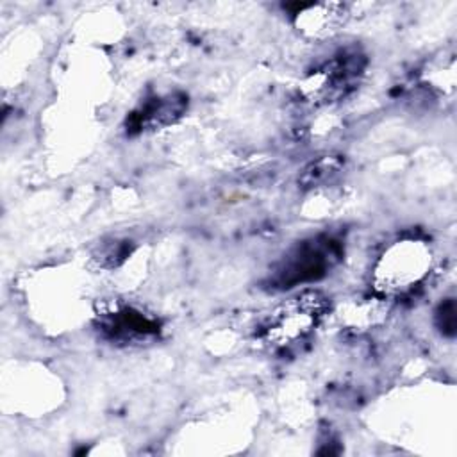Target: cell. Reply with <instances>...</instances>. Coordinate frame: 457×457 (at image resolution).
<instances>
[{
	"mask_svg": "<svg viewBox=\"0 0 457 457\" xmlns=\"http://www.w3.org/2000/svg\"><path fill=\"white\" fill-rule=\"evenodd\" d=\"M432 248L418 236L391 241L377 257L371 284L378 296L398 298L420 287L432 270Z\"/></svg>",
	"mask_w": 457,
	"mask_h": 457,
	"instance_id": "obj_1",
	"label": "cell"
},
{
	"mask_svg": "<svg viewBox=\"0 0 457 457\" xmlns=\"http://www.w3.org/2000/svg\"><path fill=\"white\" fill-rule=\"evenodd\" d=\"M330 311L327 295L316 289L300 291L278 303L261 323L259 341L270 350L282 352L305 341Z\"/></svg>",
	"mask_w": 457,
	"mask_h": 457,
	"instance_id": "obj_2",
	"label": "cell"
},
{
	"mask_svg": "<svg viewBox=\"0 0 457 457\" xmlns=\"http://www.w3.org/2000/svg\"><path fill=\"white\" fill-rule=\"evenodd\" d=\"M366 64V54L357 45H346L305 73L302 95L314 105H334L357 87Z\"/></svg>",
	"mask_w": 457,
	"mask_h": 457,
	"instance_id": "obj_3",
	"label": "cell"
},
{
	"mask_svg": "<svg viewBox=\"0 0 457 457\" xmlns=\"http://www.w3.org/2000/svg\"><path fill=\"white\" fill-rule=\"evenodd\" d=\"M341 255V246L332 237H311L293 246L277 264L273 284L291 287L323 277Z\"/></svg>",
	"mask_w": 457,
	"mask_h": 457,
	"instance_id": "obj_4",
	"label": "cell"
},
{
	"mask_svg": "<svg viewBox=\"0 0 457 457\" xmlns=\"http://www.w3.org/2000/svg\"><path fill=\"white\" fill-rule=\"evenodd\" d=\"M96 318L98 330L104 334V337L120 345H141L143 341H150L159 334L157 320L132 305L116 303L98 312Z\"/></svg>",
	"mask_w": 457,
	"mask_h": 457,
	"instance_id": "obj_5",
	"label": "cell"
},
{
	"mask_svg": "<svg viewBox=\"0 0 457 457\" xmlns=\"http://www.w3.org/2000/svg\"><path fill=\"white\" fill-rule=\"evenodd\" d=\"M350 9L343 2H314L300 4L293 12V25L311 41L332 37L348 20Z\"/></svg>",
	"mask_w": 457,
	"mask_h": 457,
	"instance_id": "obj_6",
	"label": "cell"
},
{
	"mask_svg": "<svg viewBox=\"0 0 457 457\" xmlns=\"http://www.w3.org/2000/svg\"><path fill=\"white\" fill-rule=\"evenodd\" d=\"M187 109V96L182 93H168L155 96L139 105L127 118L129 132H154L173 125Z\"/></svg>",
	"mask_w": 457,
	"mask_h": 457,
	"instance_id": "obj_7",
	"label": "cell"
},
{
	"mask_svg": "<svg viewBox=\"0 0 457 457\" xmlns=\"http://www.w3.org/2000/svg\"><path fill=\"white\" fill-rule=\"evenodd\" d=\"M127 255H129L127 241H111V243H104V245H100V246L93 252L95 262H98V264L104 266V268L118 266Z\"/></svg>",
	"mask_w": 457,
	"mask_h": 457,
	"instance_id": "obj_8",
	"label": "cell"
},
{
	"mask_svg": "<svg viewBox=\"0 0 457 457\" xmlns=\"http://www.w3.org/2000/svg\"><path fill=\"white\" fill-rule=\"evenodd\" d=\"M337 168H339V161H336V159H332V157L320 159V161L312 162V164L305 170V173H303V177H302V182L307 184V186L320 184V182L330 179V177L337 171Z\"/></svg>",
	"mask_w": 457,
	"mask_h": 457,
	"instance_id": "obj_9",
	"label": "cell"
},
{
	"mask_svg": "<svg viewBox=\"0 0 457 457\" xmlns=\"http://www.w3.org/2000/svg\"><path fill=\"white\" fill-rule=\"evenodd\" d=\"M436 320H437L439 330L445 336H453L455 334V302H453V298H448L446 302H443L439 305Z\"/></svg>",
	"mask_w": 457,
	"mask_h": 457,
	"instance_id": "obj_10",
	"label": "cell"
}]
</instances>
